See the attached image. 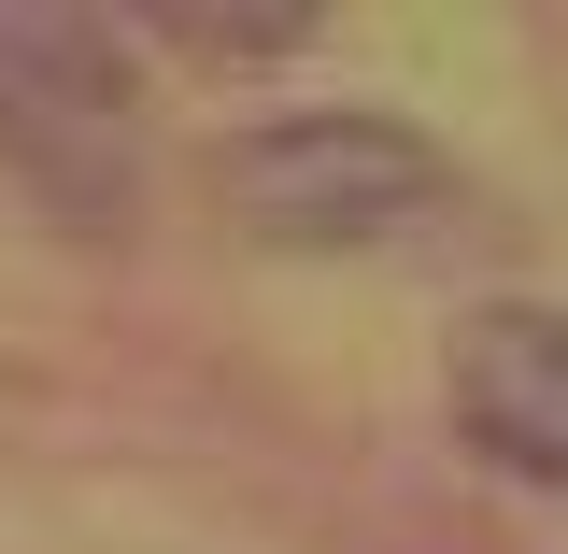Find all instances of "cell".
<instances>
[{"label": "cell", "instance_id": "1", "mask_svg": "<svg viewBox=\"0 0 568 554\" xmlns=\"http://www.w3.org/2000/svg\"><path fill=\"white\" fill-rule=\"evenodd\" d=\"M213 213L284 256H413L469 228V171L398 114H271L200 157Z\"/></svg>", "mask_w": 568, "mask_h": 554}, {"label": "cell", "instance_id": "2", "mask_svg": "<svg viewBox=\"0 0 568 554\" xmlns=\"http://www.w3.org/2000/svg\"><path fill=\"white\" fill-rule=\"evenodd\" d=\"M0 171L58 213H114L142 171V71L100 14H0Z\"/></svg>", "mask_w": 568, "mask_h": 554}, {"label": "cell", "instance_id": "4", "mask_svg": "<svg viewBox=\"0 0 568 554\" xmlns=\"http://www.w3.org/2000/svg\"><path fill=\"white\" fill-rule=\"evenodd\" d=\"M156 43H185V58H284V43H313V14H156Z\"/></svg>", "mask_w": 568, "mask_h": 554}, {"label": "cell", "instance_id": "3", "mask_svg": "<svg viewBox=\"0 0 568 554\" xmlns=\"http://www.w3.org/2000/svg\"><path fill=\"white\" fill-rule=\"evenodd\" d=\"M440 413L511 484L568 497V299H484L440 342Z\"/></svg>", "mask_w": 568, "mask_h": 554}]
</instances>
